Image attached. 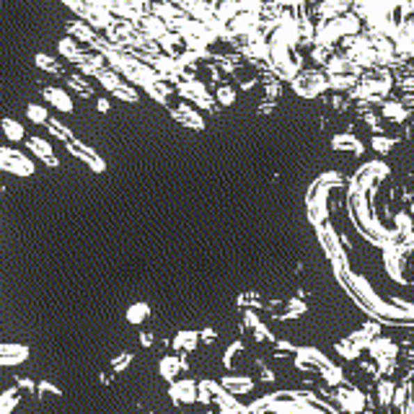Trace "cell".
Listing matches in <instances>:
<instances>
[{"instance_id": "obj_1", "label": "cell", "mask_w": 414, "mask_h": 414, "mask_svg": "<svg viewBox=\"0 0 414 414\" xmlns=\"http://www.w3.org/2000/svg\"><path fill=\"white\" fill-rule=\"evenodd\" d=\"M174 93H179L184 104H194L197 109H207V111H215L218 109V104L212 99V93L207 91V86L202 81H197V78H189V81H179L174 86Z\"/></svg>"}, {"instance_id": "obj_2", "label": "cell", "mask_w": 414, "mask_h": 414, "mask_svg": "<svg viewBox=\"0 0 414 414\" xmlns=\"http://www.w3.org/2000/svg\"><path fill=\"white\" fill-rule=\"evenodd\" d=\"M290 83H293V91L298 93L301 99H316V96H321L324 91H329L326 75H324L321 70H301Z\"/></svg>"}, {"instance_id": "obj_3", "label": "cell", "mask_w": 414, "mask_h": 414, "mask_svg": "<svg viewBox=\"0 0 414 414\" xmlns=\"http://www.w3.org/2000/svg\"><path fill=\"white\" fill-rule=\"evenodd\" d=\"M0 171H8L13 176H31L37 171V166L16 148H0Z\"/></svg>"}, {"instance_id": "obj_4", "label": "cell", "mask_w": 414, "mask_h": 414, "mask_svg": "<svg viewBox=\"0 0 414 414\" xmlns=\"http://www.w3.org/2000/svg\"><path fill=\"white\" fill-rule=\"evenodd\" d=\"M370 355L376 358L378 363V370L381 373H391V368H394V360H396V344L391 340H386V337H373L368 344Z\"/></svg>"}, {"instance_id": "obj_5", "label": "cell", "mask_w": 414, "mask_h": 414, "mask_svg": "<svg viewBox=\"0 0 414 414\" xmlns=\"http://www.w3.org/2000/svg\"><path fill=\"white\" fill-rule=\"evenodd\" d=\"M295 365L301 370H326L331 365V358H326L321 350H316V347H298L295 350Z\"/></svg>"}, {"instance_id": "obj_6", "label": "cell", "mask_w": 414, "mask_h": 414, "mask_svg": "<svg viewBox=\"0 0 414 414\" xmlns=\"http://www.w3.org/2000/svg\"><path fill=\"white\" fill-rule=\"evenodd\" d=\"M67 150L73 153L75 158H81L83 164L91 168L93 174H104L106 171V164H104V158L93 150V148H88V145H83V143H78V140H70L67 143Z\"/></svg>"}, {"instance_id": "obj_7", "label": "cell", "mask_w": 414, "mask_h": 414, "mask_svg": "<svg viewBox=\"0 0 414 414\" xmlns=\"http://www.w3.org/2000/svg\"><path fill=\"white\" fill-rule=\"evenodd\" d=\"M42 99H45L49 106L60 109L63 114H70V111L75 109L73 99H70V93L65 91L63 86H42Z\"/></svg>"}, {"instance_id": "obj_8", "label": "cell", "mask_w": 414, "mask_h": 414, "mask_svg": "<svg viewBox=\"0 0 414 414\" xmlns=\"http://www.w3.org/2000/svg\"><path fill=\"white\" fill-rule=\"evenodd\" d=\"M337 404L342 406V412L360 414V412H365V396L360 394L358 388L344 386V388H340V391H337Z\"/></svg>"}, {"instance_id": "obj_9", "label": "cell", "mask_w": 414, "mask_h": 414, "mask_svg": "<svg viewBox=\"0 0 414 414\" xmlns=\"http://www.w3.org/2000/svg\"><path fill=\"white\" fill-rule=\"evenodd\" d=\"M171 117H174L179 125H184L186 129H205V120L202 114L194 109V106H189V104H176V106H171Z\"/></svg>"}, {"instance_id": "obj_10", "label": "cell", "mask_w": 414, "mask_h": 414, "mask_svg": "<svg viewBox=\"0 0 414 414\" xmlns=\"http://www.w3.org/2000/svg\"><path fill=\"white\" fill-rule=\"evenodd\" d=\"M168 396H171L174 404H192V401H197V383L192 378H182V381L171 383Z\"/></svg>"}, {"instance_id": "obj_11", "label": "cell", "mask_w": 414, "mask_h": 414, "mask_svg": "<svg viewBox=\"0 0 414 414\" xmlns=\"http://www.w3.org/2000/svg\"><path fill=\"white\" fill-rule=\"evenodd\" d=\"M67 37L73 39V42H78L81 47L86 45L93 49V45L99 42V31H93L86 21H67Z\"/></svg>"}, {"instance_id": "obj_12", "label": "cell", "mask_w": 414, "mask_h": 414, "mask_svg": "<svg viewBox=\"0 0 414 414\" xmlns=\"http://www.w3.org/2000/svg\"><path fill=\"white\" fill-rule=\"evenodd\" d=\"M29 358L26 344H10V342H0V365H21Z\"/></svg>"}, {"instance_id": "obj_13", "label": "cell", "mask_w": 414, "mask_h": 414, "mask_svg": "<svg viewBox=\"0 0 414 414\" xmlns=\"http://www.w3.org/2000/svg\"><path fill=\"white\" fill-rule=\"evenodd\" d=\"M324 75H355V78H360L363 70H358L344 55H331L329 63L324 65Z\"/></svg>"}, {"instance_id": "obj_14", "label": "cell", "mask_w": 414, "mask_h": 414, "mask_svg": "<svg viewBox=\"0 0 414 414\" xmlns=\"http://www.w3.org/2000/svg\"><path fill=\"white\" fill-rule=\"evenodd\" d=\"M319 236H321L324 248H326V254L331 257V262H334V259H344V254H342V241L340 236L334 233V228H331L329 223H321V225H319Z\"/></svg>"}, {"instance_id": "obj_15", "label": "cell", "mask_w": 414, "mask_h": 414, "mask_svg": "<svg viewBox=\"0 0 414 414\" xmlns=\"http://www.w3.org/2000/svg\"><path fill=\"white\" fill-rule=\"evenodd\" d=\"M57 52L63 55V60H67V63H73L75 67H78V65H81L83 60H86V55H88V52H86V49H83V47L78 45V42H73L70 37H63L60 42H57Z\"/></svg>"}, {"instance_id": "obj_16", "label": "cell", "mask_w": 414, "mask_h": 414, "mask_svg": "<svg viewBox=\"0 0 414 414\" xmlns=\"http://www.w3.org/2000/svg\"><path fill=\"white\" fill-rule=\"evenodd\" d=\"M331 148H334V150L352 153V156H363V150H365L363 140L355 138L352 132H340V135H334V138H331Z\"/></svg>"}, {"instance_id": "obj_17", "label": "cell", "mask_w": 414, "mask_h": 414, "mask_svg": "<svg viewBox=\"0 0 414 414\" xmlns=\"http://www.w3.org/2000/svg\"><path fill=\"white\" fill-rule=\"evenodd\" d=\"M26 145H29V150H31L34 156L42 158V164H47L49 168H55V166H57L55 150H52V145H49L47 140H42V138H29V140H26Z\"/></svg>"}, {"instance_id": "obj_18", "label": "cell", "mask_w": 414, "mask_h": 414, "mask_svg": "<svg viewBox=\"0 0 414 414\" xmlns=\"http://www.w3.org/2000/svg\"><path fill=\"white\" fill-rule=\"evenodd\" d=\"M221 388L230 396H241V394H248V391L254 388V381L246 376H225L221 381Z\"/></svg>"}, {"instance_id": "obj_19", "label": "cell", "mask_w": 414, "mask_h": 414, "mask_svg": "<svg viewBox=\"0 0 414 414\" xmlns=\"http://www.w3.org/2000/svg\"><path fill=\"white\" fill-rule=\"evenodd\" d=\"M334 24H337V31H340V37H358L360 31H363V21L352 13V10H347L344 16H340V19H334Z\"/></svg>"}, {"instance_id": "obj_20", "label": "cell", "mask_w": 414, "mask_h": 414, "mask_svg": "<svg viewBox=\"0 0 414 414\" xmlns=\"http://www.w3.org/2000/svg\"><path fill=\"white\" fill-rule=\"evenodd\" d=\"M381 117L399 125V122H406V117H409V109H406L401 102H396V99H394V102H391V99H386V102H383V109H381Z\"/></svg>"}, {"instance_id": "obj_21", "label": "cell", "mask_w": 414, "mask_h": 414, "mask_svg": "<svg viewBox=\"0 0 414 414\" xmlns=\"http://www.w3.org/2000/svg\"><path fill=\"white\" fill-rule=\"evenodd\" d=\"M212 13H215V19L218 21L230 24V21L241 13V8H239V3H236V0H218V3L212 6Z\"/></svg>"}, {"instance_id": "obj_22", "label": "cell", "mask_w": 414, "mask_h": 414, "mask_svg": "<svg viewBox=\"0 0 414 414\" xmlns=\"http://www.w3.org/2000/svg\"><path fill=\"white\" fill-rule=\"evenodd\" d=\"M182 368H184V360L176 358V355H166V358H161V363H158V373H161V378H166V381H174Z\"/></svg>"}, {"instance_id": "obj_23", "label": "cell", "mask_w": 414, "mask_h": 414, "mask_svg": "<svg viewBox=\"0 0 414 414\" xmlns=\"http://www.w3.org/2000/svg\"><path fill=\"white\" fill-rule=\"evenodd\" d=\"M221 383L218 381H210V378H205V381H200L197 383V401H202V404H210V401H215L218 396H221Z\"/></svg>"}, {"instance_id": "obj_24", "label": "cell", "mask_w": 414, "mask_h": 414, "mask_svg": "<svg viewBox=\"0 0 414 414\" xmlns=\"http://www.w3.org/2000/svg\"><path fill=\"white\" fill-rule=\"evenodd\" d=\"M0 129H3V135L10 140V143H21V140L26 138V129H24V125L16 120H10V117H3L0 120Z\"/></svg>"}, {"instance_id": "obj_25", "label": "cell", "mask_w": 414, "mask_h": 414, "mask_svg": "<svg viewBox=\"0 0 414 414\" xmlns=\"http://www.w3.org/2000/svg\"><path fill=\"white\" fill-rule=\"evenodd\" d=\"M34 65H37L39 70H45L49 75H65V67L63 63H57L52 55H47V52H37L34 55Z\"/></svg>"}, {"instance_id": "obj_26", "label": "cell", "mask_w": 414, "mask_h": 414, "mask_svg": "<svg viewBox=\"0 0 414 414\" xmlns=\"http://www.w3.org/2000/svg\"><path fill=\"white\" fill-rule=\"evenodd\" d=\"M215 401H218V406H221V414H248L246 406L239 404V399L225 394V391H221V396H218Z\"/></svg>"}, {"instance_id": "obj_27", "label": "cell", "mask_w": 414, "mask_h": 414, "mask_svg": "<svg viewBox=\"0 0 414 414\" xmlns=\"http://www.w3.org/2000/svg\"><path fill=\"white\" fill-rule=\"evenodd\" d=\"M358 81H360V78H355V75H326V86H329L331 91H337V93L352 91Z\"/></svg>"}, {"instance_id": "obj_28", "label": "cell", "mask_w": 414, "mask_h": 414, "mask_svg": "<svg viewBox=\"0 0 414 414\" xmlns=\"http://www.w3.org/2000/svg\"><path fill=\"white\" fill-rule=\"evenodd\" d=\"M200 344V331H179L174 337V347L176 350H182V352H192L194 347Z\"/></svg>"}, {"instance_id": "obj_29", "label": "cell", "mask_w": 414, "mask_h": 414, "mask_svg": "<svg viewBox=\"0 0 414 414\" xmlns=\"http://www.w3.org/2000/svg\"><path fill=\"white\" fill-rule=\"evenodd\" d=\"M104 67H106V63H104V57L96 55V52H88V55H86V60L78 65V70H81L83 75H93V78H96V73H99V70H104Z\"/></svg>"}, {"instance_id": "obj_30", "label": "cell", "mask_w": 414, "mask_h": 414, "mask_svg": "<svg viewBox=\"0 0 414 414\" xmlns=\"http://www.w3.org/2000/svg\"><path fill=\"white\" fill-rule=\"evenodd\" d=\"M212 99L218 106H230V104H236V88L228 86V83H218L215 86V93H212Z\"/></svg>"}, {"instance_id": "obj_31", "label": "cell", "mask_w": 414, "mask_h": 414, "mask_svg": "<svg viewBox=\"0 0 414 414\" xmlns=\"http://www.w3.org/2000/svg\"><path fill=\"white\" fill-rule=\"evenodd\" d=\"M145 93L153 99V102L166 104L168 102V96L174 93V88H171V86H166V81H156V83H150V86H145Z\"/></svg>"}, {"instance_id": "obj_32", "label": "cell", "mask_w": 414, "mask_h": 414, "mask_svg": "<svg viewBox=\"0 0 414 414\" xmlns=\"http://www.w3.org/2000/svg\"><path fill=\"white\" fill-rule=\"evenodd\" d=\"M111 96H117L120 102H125V104H138L140 102V93H138V88L135 86H129V83H125L122 81L114 91H111Z\"/></svg>"}, {"instance_id": "obj_33", "label": "cell", "mask_w": 414, "mask_h": 414, "mask_svg": "<svg viewBox=\"0 0 414 414\" xmlns=\"http://www.w3.org/2000/svg\"><path fill=\"white\" fill-rule=\"evenodd\" d=\"M19 406V388H8L0 394V414H13Z\"/></svg>"}, {"instance_id": "obj_34", "label": "cell", "mask_w": 414, "mask_h": 414, "mask_svg": "<svg viewBox=\"0 0 414 414\" xmlns=\"http://www.w3.org/2000/svg\"><path fill=\"white\" fill-rule=\"evenodd\" d=\"M67 88L70 91H75L78 96H83V99H91L93 96V88L86 83V78L83 75H67Z\"/></svg>"}, {"instance_id": "obj_35", "label": "cell", "mask_w": 414, "mask_h": 414, "mask_svg": "<svg viewBox=\"0 0 414 414\" xmlns=\"http://www.w3.org/2000/svg\"><path fill=\"white\" fill-rule=\"evenodd\" d=\"M125 316H127L129 324H143L148 316H150V305L143 303V301H140V303H132L127 308V313H125Z\"/></svg>"}, {"instance_id": "obj_36", "label": "cell", "mask_w": 414, "mask_h": 414, "mask_svg": "<svg viewBox=\"0 0 414 414\" xmlns=\"http://www.w3.org/2000/svg\"><path fill=\"white\" fill-rule=\"evenodd\" d=\"M96 81L102 83V88L104 91H114V88H117V86H120L122 83V78L117 73H114V70H109V67H104V70H99V73H96Z\"/></svg>"}, {"instance_id": "obj_37", "label": "cell", "mask_w": 414, "mask_h": 414, "mask_svg": "<svg viewBox=\"0 0 414 414\" xmlns=\"http://www.w3.org/2000/svg\"><path fill=\"white\" fill-rule=\"evenodd\" d=\"M26 120L34 122V125H47V120H49V111H47L42 104H29V106H26Z\"/></svg>"}, {"instance_id": "obj_38", "label": "cell", "mask_w": 414, "mask_h": 414, "mask_svg": "<svg viewBox=\"0 0 414 414\" xmlns=\"http://www.w3.org/2000/svg\"><path fill=\"white\" fill-rule=\"evenodd\" d=\"M47 127H49V132H52V135H55L57 140H63V143H70V140H75V138H73V132L65 127V125H60L57 120H52V117L47 120Z\"/></svg>"}, {"instance_id": "obj_39", "label": "cell", "mask_w": 414, "mask_h": 414, "mask_svg": "<svg viewBox=\"0 0 414 414\" xmlns=\"http://www.w3.org/2000/svg\"><path fill=\"white\" fill-rule=\"evenodd\" d=\"M370 145H373V150H378L381 156H386V153H391V150H394L396 140L394 138H386V135H373Z\"/></svg>"}, {"instance_id": "obj_40", "label": "cell", "mask_w": 414, "mask_h": 414, "mask_svg": "<svg viewBox=\"0 0 414 414\" xmlns=\"http://www.w3.org/2000/svg\"><path fill=\"white\" fill-rule=\"evenodd\" d=\"M334 55V49H329V47H319V45H311V60L316 65H326L329 63V57Z\"/></svg>"}, {"instance_id": "obj_41", "label": "cell", "mask_w": 414, "mask_h": 414, "mask_svg": "<svg viewBox=\"0 0 414 414\" xmlns=\"http://www.w3.org/2000/svg\"><path fill=\"white\" fill-rule=\"evenodd\" d=\"M337 352H340L342 358L344 360H358L360 358V350L352 344L350 340H342V342H337Z\"/></svg>"}, {"instance_id": "obj_42", "label": "cell", "mask_w": 414, "mask_h": 414, "mask_svg": "<svg viewBox=\"0 0 414 414\" xmlns=\"http://www.w3.org/2000/svg\"><path fill=\"white\" fill-rule=\"evenodd\" d=\"M394 391H396L394 381H381V383H378V401H381V404H388V401L394 399Z\"/></svg>"}, {"instance_id": "obj_43", "label": "cell", "mask_w": 414, "mask_h": 414, "mask_svg": "<svg viewBox=\"0 0 414 414\" xmlns=\"http://www.w3.org/2000/svg\"><path fill=\"white\" fill-rule=\"evenodd\" d=\"M324 378H326V383L329 386H340L342 381H344V373H342V368H337V365H329L326 370H321Z\"/></svg>"}, {"instance_id": "obj_44", "label": "cell", "mask_w": 414, "mask_h": 414, "mask_svg": "<svg viewBox=\"0 0 414 414\" xmlns=\"http://www.w3.org/2000/svg\"><path fill=\"white\" fill-rule=\"evenodd\" d=\"M236 3H239L241 10H246V13H257V16H259L267 0H236Z\"/></svg>"}, {"instance_id": "obj_45", "label": "cell", "mask_w": 414, "mask_h": 414, "mask_svg": "<svg viewBox=\"0 0 414 414\" xmlns=\"http://www.w3.org/2000/svg\"><path fill=\"white\" fill-rule=\"evenodd\" d=\"M63 6L73 10L78 19H86V6H88V0H63Z\"/></svg>"}, {"instance_id": "obj_46", "label": "cell", "mask_w": 414, "mask_h": 414, "mask_svg": "<svg viewBox=\"0 0 414 414\" xmlns=\"http://www.w3.org/2000/svg\"><path fill=\"white\" fill-rule=\"evenodd\" d=\"M301 313H305L303 301H290V303L285 305V319H287V316H290V319H298Z\"/></svg>"}, {"instance_id": "obj_47", "label": "cell", "mask_w": 414, "mask_h": 414, "mask_svg": "<svg viewBox=\"0 0 414 414\" xmlns=\"http://www.w3.org/2000/svg\"><path fill=\"white\" fill-rule=\"evenodd\" d=\"M272 3H277L282 10H298L308 6V0H272Z\"/></svg>"}, {"instance_id": "obj_48", "label": "cell", "mask_w": 414, "mask_h": 414, "mask_svg": "<svg viewBox=\"0 0 414 414\" xmlns=\"http://www.w3.org/2000/svg\"><path fill=\"white\" fill-rule=\"evenodd\" d=\"M241 350H244V344H241V342L230 344L228 350H225V360H223V363H225V365H230V363H233V355H239Z\"/></svg>"}, {"instance_id": "obj_49", "label": "cell", "mask_w": 414, "mask_h": 414, "mask_svg": "<svg viewBox=\"0 0 414 414\" xmlns=\"http://www.w3.org/2000/svg\"><path fill=\"white\" fill-rule=\"evenodd\" d=\"M129 363H132V355H129V352H125V355H120V358L111 363V368H114V370H122V368H127Z\"/></svg>"}, {"instance_id": "obj_50", "label": "cell", "mask_w": 414, "mask_h": 414, "mask_svg": "<svg viewBox=\"0 0 414 414\" xmlns=\"http://www.w3.org/2000/svg\"><path fill=\"white\" fill-rule=\"evenodd\" d=\"M39 394H52V396H57L60 394V388L57 386H52V383H49V381H42V383H39Z\"/></svg>"}, {"instance_id": "obj_51", "label": "cell", "mask_w": 414, "mask_h": 414, "mask_svg": "<svg viewBox=\"0 0 414 414\" xmlns=\"http://www.w3.org/2000/svg\"><path fill=\"white\" fill-rule=\"evenodd\" d=\"M96 109L102 111V114H106V111L111 109V104H109V99H96Z\"/></svg>"}, {"instance_id": "obj_52", "label": "cell", "mask_w": 414, "mask_h": 414, "mask_svg": "<svg viewBox=\"0 0 414 414\" xmlns=\"http://www.w3.org/2000/svg\"><path fill=\"white\" fill-rule=\"evenodd\" d=\"M254 334H257V340H259V342H262V340H267V337H269V331L264 329L262 324H257V326H254Z\"/></svg>"}, {"instance_id": "obj_53", "label": "cell", "mask_w": 414, "mask_h": 414, "mask_svg": "<svg viewBox=\"0 0 414 414\" xmlns=\"http://www.w3.org/2000/svg\"><path fill=\"white\" fill-rule=\"evenodd\" d=\"M244 321H246V326H251V329H254V326H257V324H259L257 313H251V311H248L246 316H244Z\"/></svg>"}, {"instance_id": "obj_54", "label": "cell", "mask_w": 414, "mask_h": 414, "mask_svg": "<svg viewBox=\"0 0 414 414\" xmlns=\"http://www.w3.org/2000/svg\"><path fill=\"white\" fill-rule=\"evenodd\" d=\"M200 340L212 342V340H215V329H205V331H200Z\"/></svg>"}, {"instance_id": "obj_55", "label": "cell", "mask_w": 414, "mask_h": 414, "mask_svg": "<svg viewBox=\"0 0 414 414\" xmlns=\"http://www.w3.org/2000/svg\"><path fill=\"white\" fill-rule=\"evenodd\" d=\"M19 388H26V391H31V388H34V383H31L29 378H19Z\"/></svg>"}, {"instance_id": "obj_56", "label": "cell", "mask_w": 414, "mask_h": 414, "mask_svg": "<svg viewBox=\"0 0 414 414\" xmlns=\"http://www.w3.org/2000/svg\"><path fill=\"white\" fill-rule=\"evenodd\" d=\"M140 344H143V347H150V344H153L150 334H140Z\"/></svg>"}, {"instance_id": "obj_57", "label": "cell", "mask_w": 414, "mask_h": 414, "mask_svg": "<svg viewBox=\"0 0 414 414\" xmlns=\"http://www.w3.org/2000/svg\"><path fill=\"white\" fill-rule=\"evenodd\" d=\"M202 3H210V6H215V3H218V0H202Z\"/></svg>"}]
</instances>
